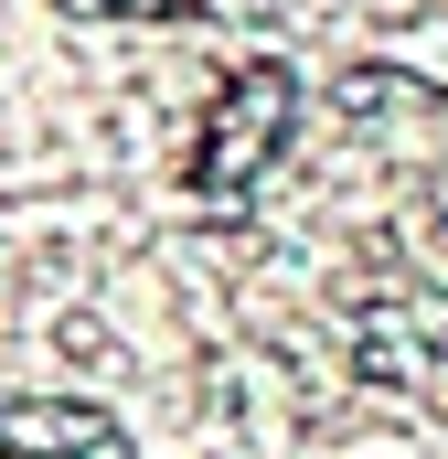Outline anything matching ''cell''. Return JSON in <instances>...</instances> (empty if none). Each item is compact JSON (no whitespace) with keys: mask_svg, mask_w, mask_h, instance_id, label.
Instances as JSON below:
<instances>
[{"mask_svg":"<svg viewBox=\"0 0 448 459\" xmlns=\"http://www.w3.org/2000/svg\"><path fill=\"white\" fill-rule=\"evenodd\" d=\"M299 65H278V54H256V65H235L214 86V108H203V139H193V193L203 204H246L267 171H278V150L299 139Z\"/></svg>","mask_w":448,"mask_h":459,"instance_id":"obj_1","label":"cell"},{"mask_svg":"<svg viewBox=\"0 0 448 459\" xmlns=\"http://www.w3.org/2000/svg\"><path fill=\"white\" fill-rule=\"evenodd\" d=\"M0 459H128V428L86 395H0Z\"/></svg>","mask_w":448,"mask_h":459,"instance_id":"obj_2","label":"cell"},{"mask_svg":"<svg viewBox=\"0 0 448 459\" xmlns=\"http://www.w3.org/2000/svg\"><path fill=\"white\" fill-rule=\"evenodd\" d=\"M75 11H193V0H75Z\"/></svg>","mask_w":448,"mask_h":459,"instance_id":"obj_3","label":"cell"}]
</instances>
